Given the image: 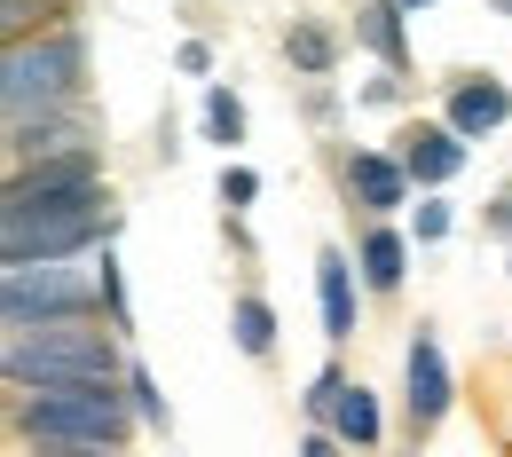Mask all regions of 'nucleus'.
I'll use <instances>...</instances> for the list:
<instances>
[{
    "instance_id": "393cba45",
    "label": "nucleus",
    "mask_w": 512,
    "mask_h": 457,
    "mask_svg": "<svg viewBox=\"0 0 512 457\" xmlns=\"http://www.w3.org/2000/svg\"><path fill=\"white\" fill-rule=\"evenodd\" d=\"M32 457H119V450H64V442H32Z\"/></svg>"
},
{
    "instance_id": "6ab92c4d",
    "label": "nucleus",
    "mask_w": 512,
    "mask_h": 457,
    "mask_svg": "<svg viewBox=\"0 0 512 457\" xmlns=\"http://www.w3.org/2000/svg\"><path fill=\"white\" fill-rule=\"evenodd\" d=\"M127 394H134V418H142V426H166V394H158V379H150L142 363L127 371Z\"/></svg>"
},
{
    "instance_id": "0eeeda50",
    "label": "nucleus",
    "mask_w": 512,
    "mask_h": 457,
    "mask_svg": "<svg viewBox=\"0 0 512 457\" xmlns=\"http://www.w3.org/2000/svg\"><path fill=\"white\" fill-rule=\"evenodd\" d=\"M87 190H103V158H95L87 142H71L56 158H40V166H16L8 205H32V197H87Z\"/></svg>"
},
{
    "instance_id": "f3484780",
    "label": "nucleus",
    "mask_w": 512,
    "mask_h": 457,
    "mask_svg": "<svg viewBox=\"0 0 512 457\" xmlns=\"http://www.w3.org/2000/svg\"><path fill=\"white\" fill-rule=\"evenodd\" d=\"M205 134H213L221 150H237V142H245V103H237L229 87H213V95H205Z\"/></svg>"
},
{
    "instance_id": "bb28decb",
    "label": "nucleus",
    "mask_w": 512,
    "mask_h": 457,
    "mask_svg": "<svg viewBox=\"0 0 512 457\" xmlns=\"http://www.w3.org/2000/svg\"><path fill=\"white\" fill-rule=\"evenodd\" d=\"M489 8H497V16H512V0H489Z\"/></svg>"
},
{
    "instance_id": "4be33fe9",
    "label": "nucleus",
    "mask_w": 512,
    "mask_h": 457,
    "mask_svg": "<svg viewBox=\"0 0 512 457\" xmlns=\"http://www.w3.org/2000/svg\"><path fill=\"white\" fill-rule=\"evenodd\" d=\"M339 387H347V379H339V371H323L316 387H308V418H331V402H339Z\"/></svg>"
},
{
    "instance_id": "ddd939ff",
    "label": "nucleus",
    "mask_w": 512,
    "mask_h": 457,
    "mask_svg": "<svg viewBox=\"0 0 512 457\" xmlns=\"http://www.w3.org/2000/svg\"><path fill=\"white\" fill-rule=\"evenodd\" d=\"M355 261H363V284H371V292H394V284H402V268H410V245H402V237H394L386 221H371V229H363V253H355Z\"/></svg>"
},
{
    "instance_id": "a211bd4d",
    "label": "nucleus",
    "mask_w": 512,
    "mask_h": 457,
    "mask_svg": "<svg viewBox=\"0 0 512 457\" xmlns=\"http://www.w3.org/2000/svg\"><path fill=\"white\" fill-rule=\"evenodd\" d=\"M95 292H103V308H111V331H134L127 284H119V261H111V253H103V268H95Z\"/></svg>"
},
{
    "instance_id": "f8f14e48",
    "label": "nucleus",
    "mask_w": 512,
    "mask_h": 457,
    "mask_svg": "<svg viewBox=\"0 0 512 457\" xmlns=\"http://www.w3.org/2000/svg\"><path fill=\"white\" fill-rule=\"evenodd\" d=\"M347 450H379V434H386V418H379V394L371 387H339V402H331V418H323Z\"/></svg>"
},
{
    "instance_id": "1a4fd4ad",
    "label": "nucleus",
    "mask_w": 512,
    "mask_h": 457,
    "mask_svg": "<svg viewBox=\"0 0 512 457\" xmlns=\"http://www.w3.org/2000/svg\"><path fill=\"white\" fill-rule=\"evenodd\" d=\"M402 166H410V182L418 190H442V182H457V166H465V134L449 127H410L402 134Z\"/></svg>"
},
{
    "instance_id": "6e6552de",
    "label": "nucleus",
    "mask_w": 512,
    "mask_h": 457,
    "mask_svg": "<svg viewBox=\"0 0 512 457\" xmlns=\"http://www.w3.org/2000/svg\"><path fill=\"white\" fill-rule=\"evenodd\" d=\"M512 119V87L505 79H489V71H473V79H457L449 87V127L465 134V142H481V134H497Z\"/></svg>"
},
{
    "instance_id": "f257e3e1",
    "label": "nucleus",
    "mask_w": 512,
    "mask_h": 457,
    "mask_svg": "<svg viewBox=\"0 0 512 457\" xmlns=\"http://www.w3.org/2000/svg\"><path fill=\"white\" fill-rule=\"evenodd\" d=\"M0 371H8V387H24V394H48V387H111L119 347H111V331H79V324L8 331Z\"/></svg>"
},
{
    "instance_id": "dca6fc26",
    "label": "nucleus",
    "mask_w": 512,
    "mask_h": 457,
    "mask_svg": "<svg viewBox=\"0 0 512 457\" xmlns=\"http://www.w3.org/2000/svg\"><path fill=\"white\" fill-rule=\"evenodd\" d=\"M229 331H237V347H245V355H268V347H276V308H268L260 292H245V300L229 308Z\"/></svg>"
},
{
    "instance_id": "a878e982",
    "label": "nucleus",
    "mask_w": 512,
    "mask_h": 457,
    "mask_svg": "<svg viewBox=\"0 0 512 457\" xmlns=\"http://www.w3.org/2000/svg\"><path fill=\"white\" fill-rule=\"evenodd\" d=\"M402 8H410V16H418V8H434V0H402Z\"/></svg>"
},
{
    "instance_id": "f03ea898",
    "label": "nucleus",
    "mask_w": 512,
    "mask_h": 457,
    "mask_svg": "<svg viewBox=\"0 0 512 457\" xmlns=\"http://www.w3.org/2000/svg\"><path fill=\"white\" fill-rule=\"evenodd\" d=\"M95 237H111V197H103V190H87V197H32V205H8V213H0L8 268L87 253Z\"/></svg>"
},
{
    "instance_id": "20e7f679",
    "label": "nucleus",
    "mask_w": 512,
    "mask_h": 457,
    "mask_svg": "<svg viewBox=\"0 0 512 457\" xmlns=\"http://www.w3.org/2000/svg\"><path fill=\"white\" fill-rule=\"evenodd\" d=\"M0 300H8V331H48V324H79L103 292L64 261H32V268H8Z\"/></svg>"
},
{
    "instance_id": "2eb2a0df",
    "label": "nucleus",
    "mask_w": 512,
    "mask_h": 457,
    "mask_svg": "<svg viewBox=\"0 0 512 457\" xmlns=\"http://www.w3.org/2000/svg\"><path fill=\"white\" fill-rule=\"evenodd\" d=\"M402 16H410L402 0H379V8H363V40H371V48H379L394 71H410V40H402Z\"/></svg>"
},
{
    "instance_id": "9b49d317",
    "label": "nucleus",
    "mask_w": 512,
    "mask_h": 457,
    "mask_svg": "<svg viewBox=\"0 0 512 457\" xmlns=\"http://www.w3.org/2000/svg\"><path fill=\"white\" fill-rule=\"evenodd\" d=\"M316 300H323V339H355V268L339 245L316 253Z\"/></svg>"
},
{
    "instance_id": "b1692460",
    "label": "nucleus",
    "mask_w": 512,
    "mask_h": 457,
    "mask_svg": "<svg viewBox=\"0 0 512 457\" xmlns=\"http://www.w3.org/2000/svg\"><path fill=\"white\" fill-rule=\"evenodd\" d=\"M182 71H213V48H205V40H182Z\"/></svg>"
},
{
    "instance_id": "39448f33",
    "label": "nucleus",
    "mask_w": 512,
    "mask_h": 457,
    "mask_svg": "<svg viewBox=\"0 0 512 457\" xmlns=\"http://www.w3.org/2000/svg\"><path fill=\"white\" fill-rule=\"evenodd\" d=\"M71 79H79V40L56 32V40H16L8 48V119H32V103H64Z\"/></svg>"
},
{
    "instance_id": "5701e85b",
    "label": "nucleus",
    "mask_w": 512,
    "mask_h": 457,
    "mask_svg": "<svg viewBox=\"0 0 512 457\" xmlns=\"http://www.w3.org/2000/svg\"><path fill=\"white\" fill-rule=\"evenodd\" d=\"M300 457H347V442H339V434H331V426H316V434H308V442H300Z\"/></svg>"
},
{
    "instance_id": "412c9836",
    "label": "nucleus",
    "mask_w": 512,
    "mask_h": 457,
    "mask_svg": "<svg viewBox=\"0 0 512 457\" xmlns=\"http://www.w3.org/2000/svg\"><path fill=\"white\" fill-rule=\"evenodd\" d=\"M442 237H449V205L426 197V205H418V245H442Z\"/></svg>"
},
{
    "instance_id": "7ed1b4c3",
    "label": "nucleus",
    "mask_w": 512,
    "mask_h": 457,
    "mask_svg": "<svg viewBox=\"0 0 512 457\" xmlns=\"http://www.w3.org/2000/svg\"><path fill=\"white\" fill-rule=\"evenodd\" d=\"M24 442H64V450H119L127 442V394L119 387H48L16 402Z\"/></svg>"
},
{
    "instance_id": "4468645a",
    "label": "nucleus",
    "mask_w": 512,
    "mask_h": 457,
    "mask_svg": "<svg viewBox=\"0 0 512 457\" xmlns=\"http://www.w3.org/2000/svg\"><path fill=\"white\" fill-rule=\"evenodd\" d=\"M284 56H292V71H308V79H323V71L339 64V40L323 32L316 16H300V24L284 32Z\"/></svg>"
},
{
    "instance_id": "9d476101",
    "label": "nucleus",
    "mask_w": 512,
    "mask_h": 457,
    "mask_svg": "<svg viewBox=\"0 0 512 457\" xmlns=\"http://www.w3.org/2000/svg\"><path fill=\"white\" fill-rule=\"evenodd\" d=\"M347 197H355L363 213H394V205L410 197V166L386 158V150H355V158H347Z\"/></svg>"
},
{
    "instance_id": "423d86ee",
    "label": "nucleus",
    "mask_w": 512,
    "mask_h": 457,
    "mask_svg": "<svg viewBox=\"0 0 512 457\" xmlns=\"http://www.w3.org/2000/svg\"><path fill=\"white\" fill-rule=\"evenodd\" d=\"M402 402H410V434H434L449 418V402H457V379H449V355L442 339L418 324L410 331V347H402Z\"/></svg>"
},
{
    "instance_id": "aec40b11",
    "label": "nucleus",
    "mask_w": 512,
    "mask_h": 457,
    "mask_svg": "<svg viewBox=\"0 0 512 457\" xmlns=\"http://www.w3.org/2000/svg\"><path fill=\"white\" fill-rule=\"evenodd\" d=\"M253 197H260V174H253V166H221V205H229V213H245Z\"/></svg>"
}]
</instances>
